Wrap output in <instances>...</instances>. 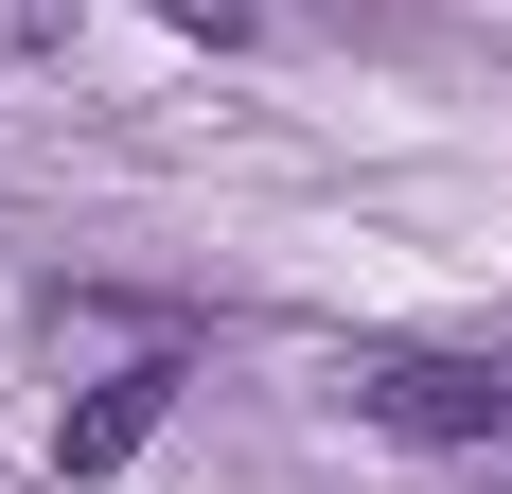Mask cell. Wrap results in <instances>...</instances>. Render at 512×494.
<instances>
[{
    "instance_id": "cell-1",
    "label": "cell",
    "mask_w": 512,
    "mask_h": 494,
    "mask_svg": "<svg viewBox=\"0 0 512 494\" xmlns=\"http://www.w3.org/2000/svg\"><path fill=\"white\" fill-rule=\"evenodd\" d=\"M336 406L371 442H512V353H354Z\"/></svg>"
},
{
    "instance_id": "cell-2",
    "label": "cell",
    "mask_w": 512,
    "mask_h": 494,
    "mask_svg": "<svg viewBox=\"0 0 512 494\" xmlns=\"http://www.w3.org/2000/svg\"><path fill=\"white\" fill-rule=\"evenodd\" d=\"M159 406H177V336H142L124 371H89V406L53 424V459H71V477H106V459H142V424H159Z\"/></svg>"
},
{
    "instance_id": "cell-3",
    "label": "cell",
    "mask_w": 512,
    "mask_h": 494,
    "mask_svg": "<svg viewBox=\"0 0 512 494\" xmlns=\"http://www.w3.org/2000/svg\"><path fill=\"white\" fill-rule=\"evenodd\" d=\"M0 53H71V0H0Z\"/></svg>"
},
{
    "instance_id": "cell-4",
    "label": "cell",
    "mask_w": 512,
    "mask_h": 494,
    "mask_svg": "<svg viewBox=\"0 0 512 494\" xmlns=\"http://www.w3.org/2000/svg\"><path fill=\"white\" fill-rule=\"evenodd\" d=\"M142 18H177V36H212V53L248 36V0H142Z\"/></svg>"
}]
</instances>
